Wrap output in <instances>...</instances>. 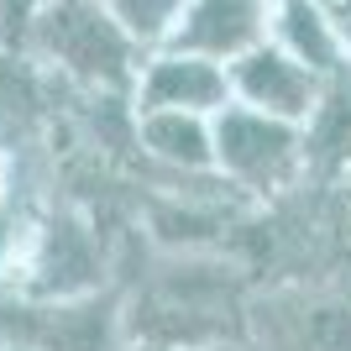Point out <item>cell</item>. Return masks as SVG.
Segmentation results:
<instances>
[{
	"mask_svg": "<svg viewBox=\"0 0 351 351\" xmlns=\"http://www.w3.org/2000/svg\"><path fill=\"white\" fill-rule=\"evenodd\" d=\"M37 320L21 341L32 351H110V330L95 309H73V304H53V309H32Z\"/></svg>",
	"mask_w": 351,
	"mask_h": 351,
	"instance_id": "2",
	"label": "cell"
},
{
	"mask_svg": "<svg viewBox=\"0 0 351 351\" xmlns=\"http://www.w3.org/2000/svg\"><path fill=\"white\" fill-rule=\"evenodd\" d=\"M220 158L231 162L241 178H252V184H273V178H283L293 147H289V132H283V126L236 116V121L220 126Z\"/></svg>",
	"mask_w": 351,
	"mask_h": 351,
	"instance_id": "1",
	"label": "cell"
},
{
	"mask_svg": "<svg viewBox=\"0 0 351 351\" xmlns=\"http://www.w3.org/2000/svg\"><path fill=\"white\" fill-rule=\"evenodd\" d=\"M0 184H5V168H0Z\"/></svg>",
	"mask_w": 351,
	"mask_h": 351,
	"instance_id": "4",
	"label": "cell"
},
{
	"mask_svg": "<svg viewBox=\"0 0 351 351\" xmlns=\"http://www.w3.org/2000/svg\"><path fill=\"white\" fill-rule=\"evenodd\" d=\"M257 69H252V95L263 105H273V110H283V116H293V110H304V95H309V84L299 79V73L289 69L283 58H252Z\"/></svg>",
	"mask_w": 351,
	"mask_h": 351,
	"instance_id": "3",
	"label": "cell"
}]
</instances>
